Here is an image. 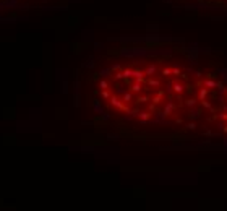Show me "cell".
I'll return each mask as SVG.
<instances>
[{
    "label": "cell",
    "mask_w": 227,
    "mask_h": 211,
    "mask_svg": "<svg viewBox=\"0 0 227 211\" xmlns=\"http://www.w3.org/2000/svg\"><path fill=\"white\" fill-rule=\"evenodd\" d=\"M112 116L136 125L227 138V71L178 55L120 60L97 86Z\"/></svg>",
    "instance_id": "obj_1"
},
{
    "label": "cell",
    "mask_w": 227,
    "mask_h": 211,
    "mask_svg": "<svg viewBox=\"0 0 227 211\" xmlns=\"http://www.w3.org/2000/svg\"><path fill=\"white\" fill-rule=\"evenodd\" d=\"M195 2L212 5V7H224V8H227V0H195Z\"/></svg>",
    "instance_id": "obj_2"
}]
</instances>
